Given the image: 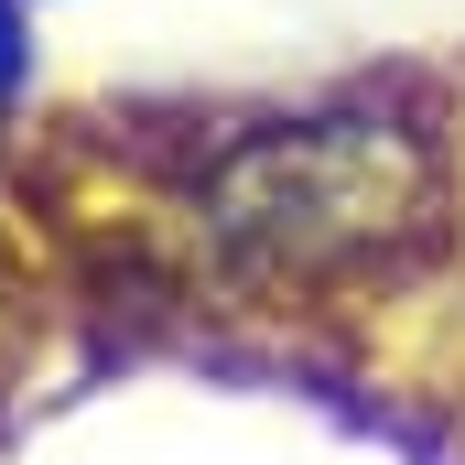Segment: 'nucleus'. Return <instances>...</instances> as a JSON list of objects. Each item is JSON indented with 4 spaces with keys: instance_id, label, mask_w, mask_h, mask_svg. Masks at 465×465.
Wrapping results in <instances>:
<instances>
[{
    "instance_id": "nucleus-1",
    "label": "nucleus",
    "mask_w": 465,
    "mask_h": 465,
    "mask_svg": "<svg viewBox=\"0 0 465 465\" xmlns=\"http://www.w3.org/2000/svg\"><path fill=\"white\" fill-rule=\"evenodd\" d=\"M433 206V163L411 130L390 119H303V130H260L206 173V228L238 271L271 282H325L368 271L379 249L422 228Z\"/></svg>"
}]
</instances>
